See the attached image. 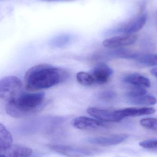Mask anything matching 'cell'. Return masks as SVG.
Listing matches in <instances>:
<instances>
[{"label":"cell","instance_id":"cell-24","mask_svg":"<svg viewBox=\"0 0 157 157\" xmlns=\"http://www.w3.org/2000/svg\"></svg>","mask_w":157,"mask_h":157},{"label":"cell","instance_id":"cell-22","mask_svg":"<svg viewBox=\"0 0 157 157\" xmlns=\"http://www.w3.org/2000/svg\"><path fill=\"white\" fill-rule=\"evenodd\" d=\"M151 73L153 75L155 76H157V68H154L151 71Z\"/></svg>","mask_w":157,"mask_h":157},{"label":"cell","instance_id":"cell-2","mask_svg":"<svg viewBox=\"0 0 157 157\" xmlns=\"http://www.w3.org/2000/svg\"><path fill=\"white\" fill-rule=\"evenodd\" d=\"M45 97L43 92H23L15 99L6 103V112L13 118H25L40 109Z\"/></svg>","mask_w":157,"mask_h":157},{"label":"cell","instance_id":"cell-8","mask_svg":"<svg viewBox=\"0 0 157 157\" xmlns=\"http://www.w3.org/2000/svg\"><path fill=\"white\" fill-rule=\"evenodd\" d=\"M137 39V36L135 34L122 35L107 39L103 41L102 44L108 48H120L132 45Z\"/></svg>","mask_w":157,"mask_h":157},{"label":"cell","instance_id":"cell-6","mask_svg":"<svg viewBox=\"0 0 157 157\" xmlns=\"http://www.w3.org/2000/svg\"><path fill=\"white\" fill-rule=\"evenodd\" d=\"M147 19L146 14H140L136 17L117 28L113 32L122 35L134 34L144 27L146 23Z\"/></svg>","mask_w":157,"mask_h":157},{"label":"cell","instance_id":"cell-13","mask_svg":"<svg viewBox=\"0 0 157 157\" xmlns=\"http://www.w3.org/2000/svg\"><path fill=\"white\" fill-rule=\"evenodd\" d=\"M132 60L144 67L157 66V54H141L135 52Z\"/></svg>","mask_w":157,"mask_h":157},{"label":"cell","instance_id":"cell-15","mask_svg":"<svg viewBox=\"0 0 157 157\" xmlns=\"http://www.w3.org/2000/svg\"><path fill=\"white\" fill-rule=\"evenodd\" d=\"M128 100L130 103L136 105H153L157 102L156 99L151 95H145Z\"/></svg>","mask_w":157,"mask_h":157},{"label":"cell","instance_id":"cell-1","mask_svg":"<svg viewBox=\"0 0 157 157\" xmlns=\"http://www.w3.org/2000/svg\"><path fill=\"white\" fill-rule=\"evenodd\" d=\"M68 76L67 73L62 69L49 64H37L26 72L25 86L31 91L46 89L62 83Z\"/></svg>","mask_w":157,"mask_h":157},{"label":"cell","instance_id":"cell-7","mask_svg":"<svg viewBox=\"0 0 157 157\" xmlns=\"http://www.w3.org/2000/svg\"><path fill=\"white\" fill-rule=\"evenodd\" d=\"M106 122L98 119L85 116H80L73 121V125L75 128L84 131H98L106 129L108 126Z\"/></svg>","mask_w":157,"mask_h":157},{"label":"cell","instance_id":"cell-9","mask_svg":"<svg viewBox=\"0 0 157 157\" xmlns=\"http://www.w3.org/2000/svg\"><path fill=\"white\" fill-rule=\"evenodd\" d=\"M128 137V135L125 134H119L90 137L87 139V141L93 144L102 146H111L123 143L127 139Z\"/></svg>","mask_w":157,"mask_h":157},{"label":"cell","instance_id":"cell-4","mask_svg":"<svg viewBox=\"0 0 157 157\" xmlns=\"http://www.w3.org/2000/svg\"><path fill=\"white\" fill-rule=\"evenodd\" d=\"M49 147L52 151L68 157H91L101 152L100 149L85 147L61 144L50 145Z\"/></svg>","mask_w":157,"mask_h":157},{"label":"cell","instance_id":"cell-23","mask_svg":"<svg viewBox=\"0 0 157 157\" xmlns=\"http://www.w3.org/2000/svg\"><path fill=\"white\" fill-rule=\"evenodd\" d=\"M43 1H56V0H43Z\"/></svg>","mask_w":157,"mask_h":157},{"label":"cell","instance_id":"cell-3","mask_svg":"<svg viewBox=\"0 0 157 157\" xmlns=\"http://www.w3.org/2000/svg\"><path fill=\"white\" fill-rule=\"evenodd\" d=\"M24 92L21 80L15 76L4 77L0 80V98L10 102Z\"/></svg>","mask_w":157,"mask_h":157},{"label":"cell","instance_id":"cell-14","mask_svg":"<svg viewBox=\"0 0 157 157\" xmlns=\"http://www.w3.org/2000/svg\"><path fill=\"white\" fill-rule=\"evenodd\" d=\"M13 137L4 125L0 124V151L13 144Z\"/></svg>","mask_w":157,"mask_h":157},{"label":"cell","instance_id":"cell-11","mask_svg":"<svg viewBox=\"0 0 157 157\" xmlns=\"http://www.w3.org/2000/svg\"><path fill=\"white\" fill-rule=\"evenodd\" d=\"M32 154L33 151L29 147L12 144L0 151V157H29Z\"/></svg>","mask_w":157,"mask_h":157},{"label":"cell","instance_id":"cell-19","mask_svg":"<svg viewBox=\"0 0 157 157\" xmlns=\"http://www.w3.org/2000/svg\"><path fill=\"white\" fill-rule=\"evenodd\" d=\"M146 93V90L144 88L136 87L135 88L128 92L126 94V96L128 99L134 98L145 95Z\"/></svg>","mask_w":157,"mask_h":157},{"label":"cell","instance_id":"cell-5","mask_svg":"<svg viewBox=\"0 0 157 157\" xmlns=\"http://www.w3.org/2000/svg\"><path fill=\"white\" fill-rule=\"evenodd\" d=\"M87 113L95 119L105 122H116L124 119L122 109H111L90 107L87 109Z\"/></svg>","mask_w":157,"mask_h":157},{"label":"cell","instance_id":"cell-10","mask_svg":"<svg viewBox=\"0 0 157 157\" xmlns=\"http://www.w3.org/2000/svg\"><path fill=\"white\" fill-rule=\"evenodd\" d=\"M90 73L93 77L95 84L101 85L109 80L113 74V71L107 64L99 63L93 68Z\"/></svg>","mask_w":157,"mask_h":157},{"label":"cell","instance_id":"cell-17","mask_svg":"<svg viewBox=\"0 0 157 157\" xmlns=\"http://www.w3.org/2000/svg\"><path fill=\"white\" fill-rule=\"evenodd\" d=\"M70 39V37L67 35L59 36L51 40V46L55 48H63L69 43Z\"/></svg>","mask_w":157,"mask_h":157},{"label":"cell","instance_id":"cell-18","mask_svg":"<svg viewBox=\"0 0 157 157\" xmlns=\"http://www.w3.org/2000/svg\"><path fill=\"white\" fill-rule=\"evenodd\" d=\"M140 124L143 127L149 130H157V119L147 118L140 121Z\"/></svg>","mask_w":157,"mask_h":157},{"label":"cell","instance_id":"cell-26","mask_svg":"<svg viewBox=\"0 0 157 157\" xmlns=\"http://www.w3.org/2000/svg\"></svg>","mask_w":157,"mask_h":157},{"label":"cell","instance_id":"cell-20","mask_svg":"<svg viewBox=\"0 0 157 157\" xmlns=\"http://www.w3.org/2000/svg\"><path fill=\"white\" fill-rule=\"evenodd\" d=\"M141 147L146 149H157V139L145 140L139 143Z\"/></svg>","mask_w":157,"mask_h":157},{"label":"cell","instance_id":"cell-12","mask_svg":"<svg viewBox=\"0 0 157 157\" xmlns=\"http://www.w3.org/2000/svg\"><path fill=\"white\" fill-rule=\"evenodd\" d=\"M124 82L127 84L141 87H149L151 86L150 80L144 75L137 73L130 74L124 76Z\"/></svg>","mask_w":157,"mask_h":157},{"label":"cell","instance_id":"cell-21","mask_svg":"<svg viewBox=\"0 0 157 157\" xmlns=\"http://www.w3.org/2000/svg\"><path fill=\"white\" fill-rule=\"evenodd\" d=\"M99 98L105 101H110L115 97V93L110 90H105L99 94Z\"/></svg>","mask_w":157,"mask_h":157},{"label":"cell","instance_id":"cell-25","mask_svg":"<svg viewBox=\"0 0 157 157\" xmlns=\"http://www.w3.org/2000/svg\"><path fill=\"white\" fill-rule=\"evenodd\" d=\"M0 1H1V0H0Z\"/></svg>","mask_w":157,"mask_h":157},{"label":"cell","instance_id":"cell-16","mask_svg":"<svg viewBox=\"0 0 157 157\" xmlns=\"http://www.w3.org/2000/svg\"><path fill=\"white\" fill-rule=\"evenodd\" d=\"M78 83L83 86H91L95 84L94 79L90 73L79 72L76 75Z\"/></svg>","mask_w":157,"mask_h":157}]
</instances>
